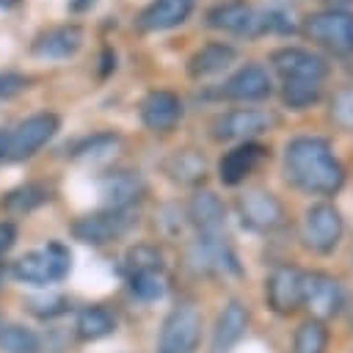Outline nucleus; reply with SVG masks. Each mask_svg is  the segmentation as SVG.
<instances>
[{
  "instance_id": "nucleus-22",
  "label": "nucleus",
  "mask_w": 353,
  "mask_h": 353,
  "mask_svg": "<svg viewBox=\"0 0 353 353\" xmlns=\"http://www.w3.org/2000/svg\"><path fill=\"white\" fill-rule=\"evenodd\" d=\"M188 215L199 234H223L226 207L221 204V199L212 190H199L188 204Z\"/></svg>"
},
{
  "instance_id": "nucleus-20",
  "label": "nucleus",
  "mask_w": 353,
  "mask_h": 353,
  "mask_svg": "<svg viewBox=\"0 0 353 353\" xmlns=\"http://www.w3.org/2000/svg\"><path fill=\"white\" fill-rule=\"evenodd\" d=\"M245 328H248V309H245L243 301L234 298V301H229V303L221 309V314H218V320H215L210 350H212V353H232L234 345L243 339Z\"/></svg>"
},
{
  "instance_id": "nucleus-37",
  "label": "nucleus",
  "mask_w": 353,
  "mask_h": 353,
  "mask_svg": "<svg viewBox=\"0 0 353 353\" xmlns=\"http://www.w3.org/2000/svg\"><path fill=\"white\" fill-rule=\"evenodd\" d=\"M99 63H102V66H99V74H102V77H105V74H110V72L116 69V52H113L110 47H105V50H102V61H99Z\"/></svg>"
},
{
  "instance_id": "nucleus-16",
  "label": "nucleus",
  "mask_w": 353,
  "mask_h": 353,
  "mask_svg": "<svg viewBox=\"0 0 353 353\" xmlns=\"http://www.w3.org/2000/svg\"><path fill=\"white\" fill-rule=\"evenodd\" d=\"M204 25L212 30H223V33L259 36V14L245 0H226V3L212 6L204 14Z\"/></svg>"
},
{
  "instance_id": "nucleus-39",
  "label": "nucleus",
  "mask_w": 353,
  "mask_h": 353,
  "mask_svg": "<svg viewBox=\"0 0 353 353\" xmlns=\"http://www.w3.org/2000/svg\"><path fill=\"white\" fill-rule=\"evenodd\" d=\"M88 6H94V0H72V3H69L72 11H85Z\"/></svg>"
},
{
  "instance_id": "nucleus-28",
  "label": "nucleus",
  "mask_w": 353,
  "mask_h": 353,
  "mask_svg": "<svg viewBox=\"0 0 353 353\" xmlns=\"http://www.w3.org/2000/svg\"><path fill=\"white\" fill-rule=\"evenodd\" d=\"M325 345H328V331L320 320H303L295 331V339H292V353H325Z\"/></svg>"
},
{
  "instance_id": "nucleus-12",
  "label": "nucleus",
  "mask_w": 353,
  "mask_h": 353,
  "mask_svg": "<svg viewBox=\"0 0 353 353\" xmlns=\"http://www.w3.org/2000/svg\"><path fill=\"white\" fill-rule=\"evenodd\" d=\"M268 306L276 314H290L303 303V270L295 265H279L270 270L265 281Z\"/></svg>"
},
{
  "instance_id": "nucleus-35",
  "label": "nucleus",
  "mask_w": 353,
  "mask_h": 353,
  "mask_svg": "<svg viewBox=\"0 0 353 353\" xmlns=\"http://www.w3.org/2000/svg\"><path fill=\"white\" fill-rule=\"evenodd\" d=\"M33 303H41V306H30L39 317H52V314H61L63 312V298H58V295H50V298H39V301H33Z\"/></svg>"
},
{
  "instance_id": "nucleus-8",
  "label": "nucleus",
  "mask_w": 353,
  "mask_h": 353,
  "mask_svg": "<svg viewBox=\"0 0 353 353\" xmlns=\"http://www.w3.org/2000/svg\"><path fill=\"white\" fill-rule=\"evenodd\" d=\"M270 66L281 80H312L323 83L331 72V63L306 47H279L270 52Z\"/></svg>"
},
{
  "instance_id": "nucleus-32",
  "label": "nucleus",
  "mask_w": 353,
  "mask_h": 353,
  "mask_svg": "<svg viewBox=\"0 0 353 353\" xmlns=\"http://www.w3.org/2000/svg\"><path fill=\"white\" fill-rule=\"evenodd\" d=\"M328 116H331V121H334L339 130L353 132V85H345V88H339V91L331 97V102H328Z\"/></svg>"
},
{
  "instance_id": "nucleus-33",
  "label": "nucleus",
  "mask_w": 353,
  "mask_h": 353,
  "mask_svg": "<svg viewBox=\"0 0 353 353\" xmlns=\"http://www.w3.org/2000/svg\"><path fill=\"white\" fill-rule=\"evenodd\" d=\"M119 146V135L116 132H94L88 138H83L74 149H72V157H105L108 152H113Z\"/></svg>"
},
{
  "instance_id": "nucleus-10",
  "label": "nucleus",
  "mask_w": 353,
  "mask_h": 353,
  "mask_svg": "<svg viewBox=\"0 0 353 353\" xmlns=\"http://www.w3.org/2000/svg\"><path fill=\"white\" fill-rule=\"evenodd\" d=\"M188 262L199 270V273H240L237 256L226 240V234H199L188 251Z\"/></svg>"
},
{
  "instance_id": "nucleus-11",
  "label": "nucleus",
  "mask_w": 353,
  "mask_h": 353,
  "mask_svg": "<svg viewBox=\"0 0 353 353\" xmlns=\"http://www.w3.org/2000/svg\"><path fill=\"white\" fill-rule=\"evenodd\" d=\"M270 94H273V80L262 63H243L218 88V97L232 102H262Z\"/></svg>"
},
{
  "instance_id": "nucleus-4",
  "label": "nucleus",
  "mask_w": 353,
  "mask_h": 353,
  "mask_svg": "<svg viewBox=\"0 0 353 353\" xmlns=\"http://www.w3.org/2000/svg\"><path fill=\"white\" fill-rule=\"evenodd\" d=\"M199 342H201V314L193 303H179L165 314L154 353H196Z\"/></svg>"
},
{
  "instance_id": "nucleus-6",
  "label": "nucleus",
  "mask_w": 353,
  "mask_h": 353,
  "mask_svg": "<svg viewBox=\"0 0 353 353\" xmlns=\"http://www.w3.org/2000/svg\"><path fill=\"white\" fill-rule=\"evenodd\" d=\"M61 127V119L50 110L33 113L25 121H19L8 132V146H6V160H28L33 157Z\"/></svg>"
},
{
  "instance_id": "nucleus-24",
  "label": "nucleus",
  "mask_w": 353,
  "mask_h": 353,
  "mask_svg": "<svg viewBox=\"0 0 353 353\" xmlns=\"http://www.w3.org/2000/svg\"><path fill=\"white\" fill-rule=\"evenodd\" d=\"M52 199V190L41 182H25L14 190L6 193V199L0 201V207L8 212V215H25V212H33L36 207L47 204Z\"/></svg>"
},
{
  "instance_id": "nucleus-1",
  "label": "nucleus",
  "mask_w": 353,
  "mask_h": 353,
  "mask_svg": "<svg viewBox=\"0 0 353 353\" xmlns=\"http://www.w3.org/2000/svg\"><path fill=\"white\" fill-rule=\"evenodd\" d=\"M284 176L309 196H334L345 185V168L331 143L317 135H298L284 149Z\"/></svg>"
},
{
  "instance_id": "nucleus-17",
  "label": "nucleus",
  "mask_w": 353,
  "mask_h": 353,
  "mask_svg": "<svg viewBox=\"0 0 353 353\" xmlns=\"http://www.w3.org/2000/svg\"><path fill=\"white\" fill-rule=\"evenodd\" d=\"M83 41H85L83 28L74 22H66V25H55V28L39 33L30 44V52L41 61H66V58L77 55Z\"/></svg>"
},
{
  "instance_id": "nucleus-25",
  "label": "nucleus",
  "mask_w": 353,
  "mask_h": 353,
  "mask_svg": "<svg viewBox=\"0 0 353 353\" xmlns=\"http://www.w3.org/2000/svg\"><path fill=\"white\" fill-rule=\"evenodd\" d=\"M74 331H77V336L83 342H97V339H102V336H108V334L116 331V317H113L110 309L94 303V306L80 309L77 323H74Z\"/></svg>"
},
{
  "instance_id": "nucleus-41",
  "label": "nucleus",
  "mask_w": 353,
  "mask_h": 353,
  "mask_svg": "<svg viewBox=\"0 0 353 353\" xmlns=\"http://www.w3.org/2000/svg\"><path fill=\"white\" fill-rule=\"evenodd\" d=\"M22 0H0V8H14V6H19Z\"/></svg>"
},
{
  "instance_id": "nucleus-18",
  "label": "nucleus",
  "mask_w": 353,
  "mask_h": 353,
  "mask_svg": "<svg viewBox=\"0 0 353 353\" xmlns=\"http://www.w3.org/2000/svg\"><path fill=\"white\" fill-rule=\"evenodd\" d=\"M265 157H268V146H262L256 141H243V143H237L234 149H229L221 157V163H218V179L223 185L234 188V185L245 182V176H251L262 165Z\"/></svg>"
},
{
  "instance_id": "nucleus-9",
  "label": "nucleus",
  "mask_w": 353,
  "mask_h": 353,
  "mask_svg": "<svg viewBox=\"0 0 353 353\" xmlns=\"http://www.w3.org/2000/svg\"><path fill=\"white\" fill-rule=\"evenodd\" d=\"M135 223L132 210H99V212H88L83 218H77L72 223V234L74 240L85 243V245H105L113 243L116 237H121L130 226Z\"/></svg>"
},
{
  "instance_id": "nucleus-26",
  "label": "nucleus",
  "mask_w": 353,
  "mask_h": 353,
  "mask_svg": "<svg viewBox=\"0 0 353 353\" xmlns=\"http://www.w3.org/2000/svg\"><path fill=\"white\" fill-rule=\"evenodd\" d=\"M204 171H207V163L196 149H176L165 160V174L176 182H185V185L199 182L204 176Z\"/></svg>"
},
{
  "instance_id": "nucleus-5",
  "label": "nucleus",
  "mask_w": 353,
  "mask_h": 353,
  "mask_svg": "<svg viewBox=\"0 0 353 353\" xmlns=\"http://www.w3.org/2000/svg\"><path fill=\"white\" fill-rule=\"evenodd\" d=\"M279 124V116L259 108H234L226 113H218L210 121V135L215 141H254L256 135L273 130Z\"/></svg>"
},
{
  "instance_id": "nucleus-3",
  "label": "nucleus",
  "mask_w": 353,
  "mask_h": 353,
  "mask_svg": "<svg viewBox=\"0 0 353 353\" xmlns=\"http://www.w3.org/2000/svg\"><path fill=\"white\" fill-rule=\"evenodd\" d=\"M301 33L309 41L336 55H350L353 52V11H334V8L314 11L303 19Z\"/></svg>"
},
{
  "instance_id": "nucleus-31",
  "label": "nucleus",
  "mask_w": 353,
  "mask_h": 353,
  "mask_svg": "<svg viewBox=\"0 0 353 353\" xmlns=\"http://www.w3.org/2000/svg\"><path fill=\"white\" fill-rule=\"evenodd\" d=\"M127 284H130L132 295L141 298V301H157V298L165 295V276H163V270H149V273L127 276Z\"/></svg>"
},
{
  "instance_id": "nucleus-38",
  "label": "nucleus",
  "mask_w": 353,
  "mask_h": 353,
  "mask_svg": "<svg viewBox=\"0 0 353 353\" xmlns=\"http://www.w3.org/2000/svg\"><path fill=\"white\" fill-rule=\"evenodd\" d=\"M320 3H325L334 11H347V6H353V0H320Z\"/></svg>"
},
{
  "instance_id": "nucleus-19",
  "label": "nucleus",
  "mask_w": 353,
  "mask_h": 353,
  "mask_svg": "<svg viewBox=\"0 0 353 353\" xmlns=\"http://www.w3.org/2000/svg\"><path fill=\"white\" fill-rule=\"evenodd\" d=\"M196 0H152L149 6H143L135 17V28L143 33H157V30H171L176 25H182L190 11H193Z\"/></svg>"
},
{
  "instance_id": "nucleus-14",
  "label": "nucleus",
  "mask_w": 353,
  "mask_h": 353,
  "mask_svg": "<svg viewBox=\"0 0 353 353\" xmlns=\"http://www.w3.org/2000/svg\"><path fill=\"white\" fill-rule=\"evenodd\" d=\"M342 303H345V295L334 276L320 273V270L303 273V303L301 306H306L314 314V320L323 323V320L339 314Z\"/></svg>"
},
{
  "instance_id": "nucleus-40",
  "label": "nucleus",
  "mask_w": 353,
  "mask_h": 353,
  "mask_svg": "<svg viewBox=\"0 0 353 353\" xmlns=\"http://www.w3.org/2000/svg\"><path fill=\"white\" fill-rule=\"evenodd\" d=\"M6 146H8V132L0 130V163L6 160Z\"/></svg>"
},
{
  "instance_id": "nucleus-21",
  "label": "nucleus",
  "mask_w": 353,
  "mask_h": 353,
  "mask_svg": "<svg viewBox=\"0 0 353 353\" xmlns=\"http://www.w3.org/2000/svg\"><path fill=\"white\" fill-rule=\"evenodd\" d=\"M237 58V50L226 41H210L204 47H199L190 58H188V77L193 80H204V77H212L223 69H229Z\"/></svg>"
},
{
  "instance_id": "nucleus-2",
  "label": "nucleus",
  "mask_w": 353,
  "mask_h": 353,
  "mask_svg": "<svg viewBox=\"0 0 353 353\" xmlns=\"http://www.w3.org/2000/svg\"><path fill=\"white\" fill-rule=\"evenodd\" d=\"M72 268V254L63 243L52 240L47 243L44 248H36V251H28L22 254L14 265H11V276L22 284H52V281H61Z\"/></svg>"
},
{
  "instance_id": "nucleus-36",
  "label": "nucleus",
  "mask_w": 353,
  "mask_h": 353,
  "mask_svg": "<svg viewBox=\"0 0 353 353\" xmlns=\"http://www.w3.org/2000/svg\"><path fill=\"white\" fill-rule=\"evenodd\" d=\"M17 240V226L11 221H0V256L8 254V248L14 245Z\"/></svg>"
},
{
  "instance_id": "nucleus-27",
  "label": "nucleus",
  "mask_w": 353,
  "mask_h": 353,
  "mask_svg": "<svg viewBox=\"0 0 353 353\" xmlns=\"http://www.w3.org/2000/svg\"><path fill=\"white\" fill-rule=\"evenodd\" d=\"M323 97V85L312 80H284L281 85V102L290 110H306L317 105Z\"/></svg>"
},
{
  "instance_id": "nucleus-23",
  "label": "nucleus",
  "mask_w": 353,
  "mask_h": 353,
  "mask_svg": "<svg viewBox=\"0 0 353 353\" xmlns=\"http://www.w3.org/2000/svg\"><path fill=\"white\" fill-rule=\"evenodd\" d=\"M143 182L132 171H116L102 182V196L108 210H132V201L141 196Z\"/></svg>"
},
{
  "instance_id": "nucleus-43",
  "label": "nucleus",
  "mask_w": 353,
  "mask_h": 353,
  "mask_svg": "<svg viewBox=\"0 0 353 353\" xmlns=\"http://www.w3.org/2000/svg\"><path fill=\"white\" fill-rule=\"evenodd\" d=\"M0 331H3V320H0Z\"/></svg>"
},
{
  "instance_id": "nucleus-42",
  "label": "nucleus",
  "mask_w": 353,
  "mask_h": 353,
  "mask_svg": "<svg viewBox=\"0 0 353 353\" xmlns=\"http://www.w3.org/2000/svg\"><path fill=\"white\" fill-rule=\"evenodd\" d=\"M347 72H350V74H353V61H350V66H347Z\"/></svg>"
},
{
  "instance_id": "nucleus-30",
  "label": "nucleus",
  "mask_w": 353,
  "mask_h": 353,
  "mask_svg": "<svg viewBox=\"0 0 353 353\" xmlns=\"http://www.w3.org/2000/svg\"><path fill=\"white\" fill-rule=\"evenodd\" d=\"M149 270H163V254L160 248L149 245V243H138L124 254V273L135 276V273H149Z\"/></svg>"
},
{
  "instance_id": "nucleus-15",
  "label": "nucleus",
  "mask_w": 353,
  "mask_h": 353,
  "mask_svg": "<svg viewBox=\"0 0 353 353\" xmlns=\"http://www.w3.org/2000/svg\"><path fill=\"white\" fill-rule=\"evenodd\" d=\"M138 113H141V121H143L146 130H152V132H171L182 121L185 105H182L179 94H174L168 88H154V91H149L141 99Z\"/></svg>"
},
{
  "instance_id": "nucleus-34",
  "label": "nucleus",
  "mask_w": 353,
  "mask_h": 353,
  "mask_svg": "<svg viewBox=\"0 0 353 353\" xmlns=\"http://www.w3.org/2000/svg\"><path fill=\"white\" fill-rule=\"evenodd\" d=\"M28 85H30V80H28L22 72L0 69V99H11V97L22 94Z\"/></svg>"
},
{
  "instance_id": "nucleus-7",
  "label": "nucleus",
  "mask_w": 353,
  "mask_h": 353,
  "mask_svg": "<svg viewBox=\"0 0 353 353\" xmlns=\"http://www.w3.org/2000/svg\"><path fill=\"white\" fill-rule=\"evenodd\" d=\"M345 232L342 212L331 201H317L303 212V243L317 254H331Z\"/></svg>"
},
{
  "instance_id": "nucleus-13",
  "label": "nucleus",
  "mask_w": 353,
  "mask_h": 353,
  "mask_svg": "<svg viewBox=\"0 0 353 353\" xmlns=\"http://www.w3.org/2000/svg\"><path fill=\"white\" fill-rule=\"evenodd\" d=\"M237 210H240V218L248 229L254 232H273L276 226H281L284 221V207L281 201L265 190V188H251L245 190L240 199H237Z\"/></svg>"
},
{
  "instance_id": "nucleus-29",
  "label": "nucleus",
  "mask_w": 353,
  "mask_h": 353,
  "mask_svg": "<svg viewBox=\"0 0 353 353\" xmlns=\"http://www.w3.org/2000/svg\"><path fill=\"white\" fill-rule=\"evenodd\" d=\"M0 350L3 353H39L41 342H39L36 331L11 323V325H3V331H0Z\"/></svg>"
}]
</instances>
